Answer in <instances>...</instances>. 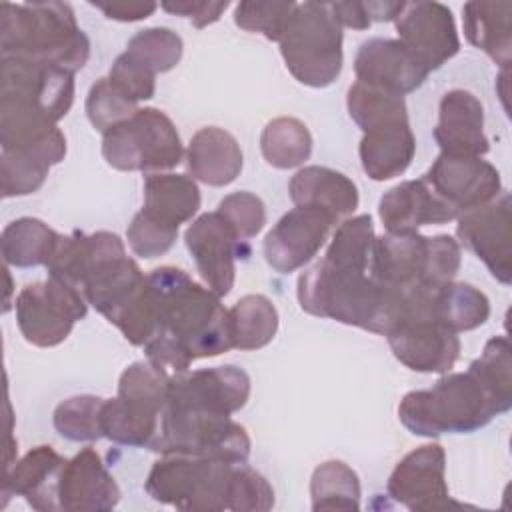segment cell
<instances>
[{"label":"cell","mask_w":512,"mask_h":512,"mask_svg":"<svg viewBox=\"0 0 512 512\" xmlns=\"http://www.w3.org/2000/svg\"><path fill=\"white\" fill-rule=\"evenodd\" d=\"M120 488L94 448H84L66 460L58 504L64 512H106L118 506Z\"/></svg>","instance_id":"cell-21"},{"label":"cell","mask_w":512,"mask_h":512,"mask_svg":"<svg viewBox=\"0 0 512 512\" xmlns=\"http://www.w3.org/2000/svg\"><path fill=\"white\" fill-rule=\"evenodd\" d=\"M296 8V2H238L234 8V24L246 32L262 34L266 40L278 42Z\"/></svg>","instance_id":"cell-42"},{"label":"cell","mask_w":512,"mask_h":512,"mask_svg":"<svg viewBox=\"0 0 512 512\" xmlns=\"http://www.w3.org/2000/svg\"><path fill=\"white\" fill-rule=\"evenodd\" d=\"M386 338L394 358L422 374H446L460 356L458 334L432 318L408 320Z\"/></svg>","instance_id":"cell-20"},{"label":"cell","mask_w":512,"mask_h":512,"mask_svg":"<svg viewBox=\"0 0 512 512\" xmlns=\"http://www.w3.org/2000/svg\"><path fill=\"white\" fill-rule=\"evenodd\" d=\"M468 370L508 412L512 408V356L506 336H494L486 342L482 354L470 362Z\"/></svg>","instance_id":"cell-38"},{"label":"cell","mask_w":512,"mask_h":512,"mask_svg":"<svg viewBox=\"0 0 512 512\" xmlns=\"http://www.w3.org/2000/svg\"><path fill=\"white\" fill-rule=\"evenodd\" d=\"M278 310L264 294H246L230 310L232 348L258 350L268 346L278 332Z\"/></svg>","instance_id":"cell-34"},{"label":"cell","mask_w":512,"mask_h":512,"mask_svg":"<svg viewBox=\"0 0 512 512\" xmlns=\"http://www.w3.org/2000/svg\"><path fill=\"white\" fill-rule=\"evenodd\" d=\"M346 108H348L352 122L360 130H366L368 126L388 120V118L408 116L404 96H398V94H392V92H386V90L362 84V82H354L348 88Z\"/></svg>","instance_id":"cell-40"},{"label":"cell","mask_w":512,"mask_h":512,"mask_svg":"<svg viewBox=\"0 0 512 512\" xmlns=\"http://www.w3.org/2000/svg\"><path fill=\"white\" fill-rule=\"evenodd\" d=\"M422 178L458 216L486 206L502 192L498 168L480 156L440 154Z\"/></svg>","instance_id":"cell-12"},{"label":"cell","mask_w":512,"mask_h":512,"mask_svg":"<svg viewBox=\"0 0 512 512\" xmlns=\"http://www.w3.org/2000/svg\"><path fill=\"white\" fill-rule=\"evenodd\" d=\"M0 52L78 72L90 58V40L68 2H2Z\"/></svg>","instance_id":"cell-5"},{"label":"cell","mask_w":512,"mask_h":512,"mask_svg":"<svg viewBox=\"0 0 512 512\" xmlns=\"http://www.w3.org/2000/svg\"><path fill=\"white\" fill-rule=\"evenodd\" d=\"M434 140L440 154L450 156H482L490 150L484 134L482 102L468 90H448L438 106V124Z\"/></svg>","instance_id":"cell-22"},{"label":"cell","mask_w":512,"mask_h":512,"mask_svg":"<svg viewBox=\"0 0 512 512\" xmlns=\"http://www.w3.org/2000/svg\"><path fill=\"white\" fill-rule=\"evenodd\" d=\"M184 242L204 284L216 296H228L236 280L240 240L218 212L200 214L184 232Z\"/></svg>","instance_id":"cell-18"},{"label":"cell","mask_w":512,"mask_h":512,"mask_svg":"<svg viewBox=\"0 0 512 512\" xmlns=\"http://www.w3.org/2000/svg\"><path fill=\"white\" fill-rule=\"evenodd\" d=\"M74 72L14 56H2L0 146L40 144L60 132L58 122L74 104Z\"/></svg>","instance_id":"cell-4"},{"label":"cell","mask_w":512,"mask_h":512,"mask_svg":"<svg viewBox=\"0 0 512 512\" xmlns=\"http://www.w3.org/2000/svg\"><path fill=\"white\" fill-rule=\"evenodd\" d=\"M398 40L430 74L454 58L460 50V38L452 10L442 2H404L394 20Z\"/></svg>","instance_id":"cell-14"},{"label":"cell","mask_w":512,"mask_h":512,"mask_svg":"<svg viewBox=\"0 0 512 512\" xmlns=\"http://www.w3.org/2000/svg\"><path fill=\"white\" fill-rule=\"evenodd\" d=\"M66 458L52 446H36L4 468L2 494L22 496L34 510L58 512V484Z\"/></svg>","instance_id":"cell-23"},{"label":"cell","mask_w":512,"mask_h":512,"mask_svg":"<svg viewBox=\"0 0 512 512\" xmlns=\"http://www.w3.org/2000/svg\"><path fill=\"white\" fill-rule=\"evenodd\" d=\"M132 60L142 64L154 76L170 72L182 58V38L164 26H152L138 30L126 44L124 50Z\"/></svg>","instance_id":"cell-37"},{"label":"cell","mask_w":512,"mask_h":512,"mask_svg":"<svg viewBox=\"0 0 512 512\" xmlns=\"http://www.w3.org/2000/svg\"><path fill=\"white\" fill-rule=\"evenodd\" d=\"M240 242L254 238L266 224V206L260 196L240 190L224 196L216 210Z\"/></svg>","instance_id":"cell-44"},{"label":"cell","mask_w":512,"mask_h":512,"mask_svg":"<svg viewBox=\"0 0 512 512\" xmlns=\"http://www.w3.org/2000/svg\"><path fill=\"white\" fill-rule=\"evenodd\" d=\"M250 436L232 416L196 406L166 402L154 442L148 450L162 456H194L246 462Z\"/></svg>","instance_id":"cell-9"},{"label":"cell","mask_w":512,"mask_h":512,"mask_svg":"<svg viewBox=\"0 0 512 512\" xmlns=\"http://www.w3.org/2000/svg\"><path fill=\"white\" fill-rule=\"evenodd\" d=\"M170 372L150 360L132 362L118 378L114 398H104L100 412L102 436L134 448H150L166 406Z\"/></svg>","instance_id":"cell-8"},{"label":"cell","mask_w":512,"mask_h":512,"mask_svg":"<svg viewBox=\"0 0 512 512\" xmlns=\"http://www.w3.org/2000/svg\"><path fill=\"white\" fill-rule=\"evenodd\" d=\"M66 156L64 132L54 138L22 148H6L0 154V180L2 198L28 196L36 192L48 178L52 166L60 164Z\"/></svg>","instance_id":"cell-29"},{"label":"cell","mask_w":512,"mask_h":512,"mask_svg":"<svg viewBox=\"0 0 512 512\" xmlns=\"http://www.w3.org/2000/svg\"><path fill=\"white\" fill-rule=\"evenodd\" d=\"M356 82L406 96L428 78L426 68L396 38H370L360 44L354 58Z\"/></svg>","instance_id":"cell-19"},{"label":"cell","mask_w":512,"mask_h":512,"mask_svg":"<svg viewBox=\"0 0 512 512\" xmlns=\"http://www.w3.org/2000/svg\"><path fill=\"white\" fill-rule=\"evenodd\" d=\"M250 388V376L234 364L200 368L194 372L186 370L170 376L166 402L232 416L246 406Z\"/></svg>","instance_id":"cell-16"},{"label":"cell","mask_w":512,"mask_h":512,"mask_svg":"<svg viewBox=\"0 0 512 512\" xmlns=\"http://www.w3.org/2000/svg\"><path fill=\"white\" fill-rule=\"evenodd\" d=\"M510 216L512 200L508 192L476 210L460 214L456 220L458 244L468 248L478 260L484 262L488 272L500 282L512 280V254H510Z\"/></svg>","instance_id":"cell-15"},{"label":"cell","mask_w":512,"mask_h":512,"mask_svg":"<svg viewBox=\"0 0 512 512\" xmlns=\"http://www.w3.org/2000/svg\"><path fill=\"white\" fill-rule=\"evenodd\" d=\"M60 236L62 234L38 218H16L2 230V258L6 266L14 268L46 266L60 242Z\"/></svg>","instance_id":"cell-32"},{"label":"cell","mask_w":512,"mask_h":512,"mask_svg":"<svg viewBox=\"0 0 512 512\" xmlns=\"http://www.w3.org/2000/svg\"><path fill=\"white\" fill-rule=\"evenodd\" d=\"M512 2H466L462 24L466 40L508 70L512 58Z\"/></svg>","instance_id":"cell-30"},{"label":"cell","mask_w":512,"mask_h":512,"mask_svg":"<svg viewBox=\"0 0 512 512\" xmlns=\"http://www.w3.org/2000/svg\"><path fill=\"white\" fill-rule=\"evenodd\" d=\"M342 26L328 2H296V8L278 40L288 72L304 86L326 88L342 72Z\"/></svg>","instance_id":"cell-7"},{"label":"cell","mask_w":512,"mask_h":512,"mask_svg":"<svg viewBox=\"0 0 512 512\" xmlns=\"http://www.w3.org/2000/svg\"><path fill=\"white\" fill-rule=\"evenodd\" d=\"M90 6L98 8L106 18L118 22H138L152 16L158 8L154 2H90Z\"/></svg>","instance_id":"cell-47"},{"label":"cell","mask_w":512,"mask_h":512,"mask_svg":"<svg viewBox=\"0 0 512 512\" xmlns=\"http://www.w3.org/2000/svg\"><path fill=\"white\" fill-rule=\"evenodd\" d=\"M434 320L452 332H468L490 316L488 296L472 284L448 282L432 294Z\"/></svg>","instance_id":"cell-33"},{"label":"cell","mask_w":512,"mask_h":512,"mask_svg":"<svg viewBox=\"0 0 512 512\" xmlns=\"http://www.w3.org/2000/svg\"><path fill=\"white\" fill-rule=\"evenodd\" d=\"M200 188L192 176L154 172L144 178V212L150 216L180 226L198 212Z\"/></svg>","instance_id":"cell-31"},{"label":"cell","mask_w":512,"mask_h":512,"mask_svg":"<svg viewBox=\"0 0 512 512\" xmlns=\"http://www.w3.org/2000/svg\"><path fill=\"white\" fill-rule=\"evenodd\" d=\"M360 478L342 460H326L312 472L310 500L314 512L360 510Z\"/></svg>","instance_id":"cell-36"},{"label":"cell","mask_w":512,"mask_h":512,"mask_svg":"<svg viewBox=\"0 0 512 512\" xmlns=\"http://www.w3.org/2000/svg\"><path fill=\"white\" fill-rule=\"evenodd\" d=\"M330 10L340 26L352 30H368L372 26L366 2H328Z\"/></svg>","instance_id":"cell-48"},{"label":"cell","mask_w":512,"mask_h":512,"mask_svg":"<svg viewBox=\"0 0 512 512\" xmlns=\"http://www.w3.org/2000/svg\"><path fill=\"white\" fill-rule=\"evenodd\" d=\"M104 398L94 394H80L66 398L54 410L52 422L56 432L70 442H96L102 436L100 412Z\"/></svg>","instance_id":"cell-39"},{"label":"cell","mask_w":512,"mask_h":512,"mask_svg":"<svg viewBox=\"0 0 512 512\" xmlns=\"http://www.w3.org/2000/svg\"><path fill=\"white\" fill-rule=\"evenodd\" d=\"M146 278L156 306L154 336L142 346L146 360L178 374L194 360L232 350L228 310L220 296L176 266L154 268Z\"/></svg>","instance_id":"cell-1"},{"label":"cell","mask_w":512,"mask_h":512,"mask_svg":"<svg viewBox=\"0 0 512 512\" xmlns=\"http://www.w3.org/2000/svg\"><path fill=\"white\" fill-rule=\"evenodd\" d=\"M362 134L358 156L368 178L384 182L402 176L408 170L416 154V138L408 116L376 122L362 130Z\"/></svg>","instance_id":"cell-24"},{"label":"cell","mask_w":512,"mask_h":512,"mask_svg":"<svg viewBox=\"0 0 512 512\" xmlns=\"http://www.w3.org/2000/svg\"><path fill=\"white\" fill-rule=\"evenodd\" d=\"M86 116L90 124L98 132H106L112 126L128 120L134 112H138V104L128 100L110 80L98 78L86 96Z\"/></svg>","instance_id":"cell-41"},{"label":"cell","mask_w":512,"mask_h":512,"mask_svg":"<svg viewBox=\"0 0 512 512\" xmlns=\"http://www.w3.org/2000/svg\"><path fill=\"white\" fill-rule=\"evenodd\" d=\"M334 224L324 212L292 208L264 238L262 252L268 266L280 274H290L306 266L326 244Z\"/></svg>","instance_id":"cell-17"},{"label":"cell","mask_w":512,"mask_h":512,"mask_svg":"<svg viewBox=\"0 0 512 512\" xmlns=\"http://www.w3.org/2000/svg\"><path fill=\"white\" fill-rule=\"evenodd\" d=\"M186 164L194 180L220 188L240 176L244 156L238 140L228 130L206 126L190 138Z\"/></svg>","instance_id":"cell-28"},{"label":"cell","mask_w":512,"mask_h":512,"mask_svg":"<svg viewBox=\"0 0 512 512\" xmlns=\"http://www.w3.org/2000/svg\"><path fill=\"white\" fill-rule=\"evenodd\" d=\"M14 310L24 340L38 348H52L70 336L78 320L86 318L88 302L78 290L48 278L26 284L14 300Z\"/></svg>","instance_id":"cell-11"},{"label":"cell","mask_w":512,"mask_h":512,"mask_svg":"<svg viewBox=\"0 0 512 512\" xmlns=\"http://www.w3.org/2000/svg\"><path fill=\"white\" fill-rule=\"evenodd\" d=\"M386 492L394 502L414 512H432L456 504L446 482L444 448L430 442L408 452L388 476Z\"/></svg>","instance_id":"cell-13"},{"label":"cell","mask_w":512,"mask_h":512,"mask_svg":"<svg viewBox=\"0 0 512 512\" xmlns=\"http://www.w3.org/2000/svg\"><path fill=\"white\" fill-rule=\"evenodd\" d=\"M230 6V2H204V0H178V2H162L160 8L188 18L192 22V26L196 28H204L208 24H214L216 20H220V16L224 14V10Z\"/></svg>","instance_id":"cell-46"},{"label":"cell","mask_w":512,"mask_h":512,"mask_svg":"<svg viewBox=\"0 0 512 512\" xmlns=\"http://www.w3.org/2000/svg\"><path fill=\"white\" fill-rule=\"evenodd\" d=\"M108 80L134 104L150 100L156 92V76L122 52L110 66Z\"/></svg>","instance_id":"cell-45"},{"label":"cell","mask_w":512,"mask_h":512,"mask_svg":"<svg viewBox=\"0 0 512 512\" xmlns=\"http://www.w3.org/2000/svg\"><path fill=\"white\" fill-rule=\"evenodd\" d=\"M102 156L116 170L154 174L176 168L184 148L170 116L148 106L102 134Z\"/></svg>","instance_id":"cell-10"},{"label":"cell","mask_w":512,"mask_h":512,"mask_svg":"<svg viewBox=\"0 0 512 512\" xmlns=\"http://www.w3.org/2000/svg\"><path fill=\"white\" fill-rule=\"evenodd\" d=\"M304 312L388 336L410 316V290L382 284L368 270L344 268L324 258L304 270L296 286Z\"/></svg>","instance_id":"cell-3"},{"label":"cell","mask_w":512,"mask_h":512,"mask_svg":"<svg viewBox=\"0 0 512 512\" xmlns=\"http://www.w3.org/2000/svg\"><path fill=\"white\" fill-rule=\"evenodd\" d=\"M378 216L386 232H418L420 226L452 222L458 218V212L440 200L424 178H418L390 188L380 198Z\"/></svg>","instance_id":"cell-26"},{"label":"cell","mask_w":512,"mask_h":512,"mask_svg":"<svg viewBox=\"0 0 512 512\" xmlns=\"http://www.w3.org/2000/svg\"><path fill=\"white\" fill-rule=\"evenodd\" d=\"M502 404L470 372L444 374L432 388L404 394L398 418L414 436L470 434L504 414Z\"/></svg>","instance_id":"cell-6"},{"label":"cell","mask_w":512,"mask_h":512,"mask_svg":"<svg viewBox=\"0 0 512 512\" xmlns=\"http://www.w3.org/2000/svg\"><path fill=\"white\" fill-rule=\"evenodd\" d=\"M146 494L184 512H266L274 508L272 484L246 462L164 456L154 462Z\"/></svg>","instance_id":"cell-2"},{"label":"cell","mask_w":512,"mask_h":512,"mask_svg":"<svg viewBox=\"0 0 512 512\" xmlns=\"http://www.w3.org/2000/svg\"><path fill=\"white\" fill-rule=\"evenodd\" d=\"M430 254V236L420 232H386L374 236L368 272L374 280L410 288L420 286Z\"/></svg>","instance_id":"cell-25"},{"label":"cell","mask_w":512,"mask_h":512,"mask_svg":"<svg viewBox=\"0 0 512 512\" xmlns=\"http://www.w3.org/2000/svg\"><path fill=\"white\" fill-rule=\"evenodd\" d=\"M290 200L298 208L324 212L334 222L350 216L358 204V186L342 172L328 166H304L288 184Z\"/></svg>","instance_id":"cell-27"},{"label":"cell","mask_w":512,"mask_h":512,"mask_svg":"<svg viewBox=\"0 0 512 512\" xmlns=\"http://www.w3.org/2000/svg\"><path fill=\"white\" fill-rule=\"evenodd\" d=\"M260 150L264 160L278 170L302 166L312 154V134L308 126L294 116H278L270 120L260 134Z\"/></svg>","instance_id":"cell-35"},{"label":"cell","mask_w":512,"mask_h":512,"mask_svg":"<svg viewBox=\"0 0 512 512\" xmlns=\"http://www.w3.org/2000/svg\"><path fill=\"white\" fill-rule=\"evenodd\" d=\"M178 238V226L162 222L148 212L134 214L126 228V240L130 250L140 258H156L166 254Z\"/></svg>","instance_id":"cell-43"}]
</instances>
